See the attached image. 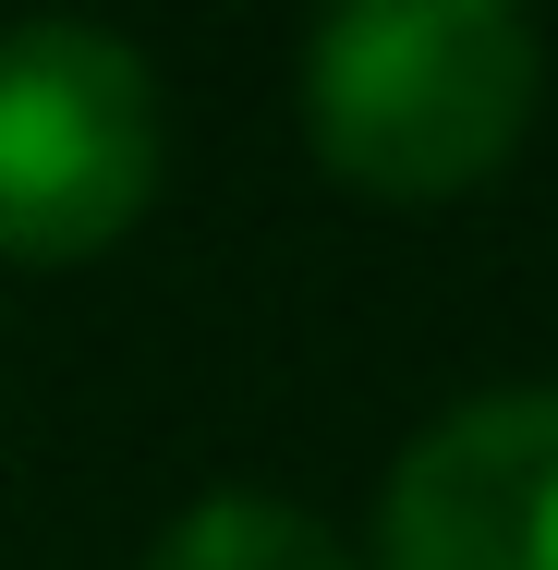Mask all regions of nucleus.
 <instances>
[{"mask_svg": "<svg viewBox=\"0 0 558 570\" xmlns=\"http://www.w3.org/2000/svg\"><path fill=\"white\" fill-rule=\"evenodd\" d=\"M547 49L510 0H352L304 37V146L364 207H461L535 134Z\"/></svg>", "mask_w": 558, "mask_h": 570, "instance_id": "1", "label": "nucleus"}, {"mask_svg": "<svg viewBox=\"0 0 558 570\" xmlns=\"http://www.w3.org/2000/svg\"><path fill=\"white\" fill-rule=\"evenodd\" d=\"M376 570H558V389L449 401L376 485Z\"/></svg>", "mask_w": 558, "mask_h": 570, "instance_id": "3", "label": "nucleus"}, {"mask_svg": "<svg viewBox=\"0 0 558 570\" xmlns=\"http://www.w3.org/2000/svg\"><path fill=\"white\" fill-rule=\"evenodd\" d=\"M170 110L146 49L110 24H0V255L86 267L158 207Z\"/></svg>", "mask_w": 558, "mask_h": 570, "instance_id": "2", "label": "nucleus"}, {"mask_svg": "<svg viewBox=\"0 0 558 570\" xmlns=\"http://www.w3.org/2000/svg\"><path fill=\"white\" fill-rule=\"evenodd\" d=\"M146 570H352V547H340L316 510H292V498L219 485V498H195V510L146 547Z\"/></svg>", "mask_w": 558, "mask_h": 570, "instance_id": "4", "label": "nucleus"}]
</instances>
